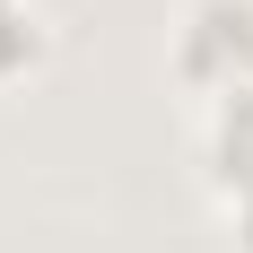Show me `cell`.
Instances as JSON below:
<instances>
[{
    "instance_id": "obj_1",
    "label": "cell",
    "mask_w": 253,
    "mask_h": 253,
    "mask_svg": "<svg viewBox=\"0 0 253 253\" xmlns=\"http://www.w3.org/2000/svg\"><path fill=\"white\" fill-rule=\"evenodd\" d=\"M175 70L192 87H245L253 79V0H192L175 26Z\"/></svg>"
},
{
    "instance_id": "obj_2",
    "label": "cell",
    "mask_w": 253,
    "mask_h": 253,
    "mask_svg": "<svg viewBox=\"0 0 253 253\" xmlns=\"http://www.w3.org/2000/svg\"><path fill=\"white\" fill-rule=\"evenodd\" d=\"M201 157H210V175H218V192L245 210V201H253V79L210 96V140H201Z\"/></svg>"
},
{
    "instance_id": "obj_3",
    "label": "cell",
    "mask_w": 253,
    "mask_h": 253,
    "mask_svg": "<svg viewBox=\"0 0 253 253\" xmlns=\"http://www.w3.org/2000/svg\"><path fill=\"white\" fill-rule=\"evenodd\" d=\"M35 9L26 0H0V70H18V61H35Z\"/></svg>"
}]
</instances>
